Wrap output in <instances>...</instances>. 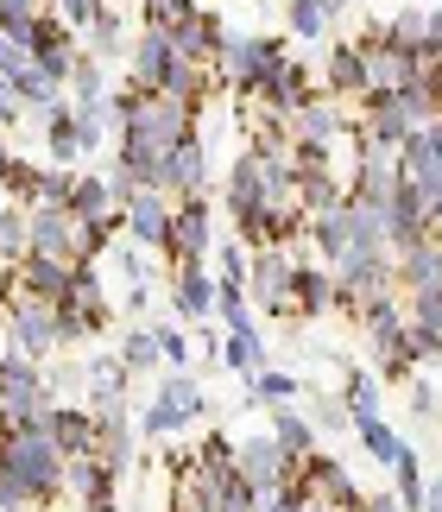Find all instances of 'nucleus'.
Here are the masks:
<instances>
[{"mask_svg":"<svg viewBox=\"0 0 442 512\" xmlns=\"http://www.w3.org/2000/svg\"><path fill=\"white\" fill-rule=\"evenodd\" d=\"M38 177H45V165H26V159H13L0 184H7V196H13L19 209H38Z\"/></svg>","mask_w":442,"mask_h":512,"instance_id":"c9c22d12","label":"nucleus"},{"mask_svg":"<svg viewBox=\"0 0 442 512\" xmlns=\"http://www.w3.org/2000/svg\"><path fill=\"white\" fill-rule=\"evenodd\" d=\"M45 146H51L57 165H76V159H83V127H76V102H70V95L57 108H45Z\"/></svg>","mask_w":442,"mask_h":512,"instance_id":"5701e85b","label":"nucleus"},{"mask_svg":"<svg viewBox=\"0 0 442 512\" xmlns=\"http://www.w3.org/2000/svg\"><path fill=\"white\" fill-rule=\"evenodd\" d=\"M323 437H335V430H354V418H348V405L341 399H316V418H310Z\"/></svg>","mask_w":442,"mask_h":512,"instance_id":"c03bdc74","label":"nucleus"},{"mask_svg":"<svg viewBox=\"0 0 442 512\" xmlns=\"http://www.w3.org/2000/svg\"><path fill=\"white\" fill-rule=\"evenodd\" d=\"M146 304H152V291H146V285H127V310H133V317H139Z\"/></svg>","mask_w":442,"mask_h":512,"instance_id":"603ef678","label":"nucleus"},{"mask_svg":"<svg viewBox=\"0 0 442 512\" xmlns=\"http://www.w3.org/2000/svg\"><path fill=\"white\" fill-rule=\"evenodd\" d=\"M196 418H209L203 386H196L190 373H165L158 392L146 399V411H139V437H177V430L196 424Z\"/></svg>","mask_w":442,"mask_h":512,"instance_id":"7ed1b4c3","label":"nucleus"},{"mask_svg":"<svg viewBox=\"0 0 442 512\" xmlns=\"http://www.w3.org/2000/svg\"><path fill=\"white\" fill-rule=\"evenodd\" d=\"M285 13H291V32H297V38H323V32H329V13L316 7V0H291Z\"/></svg>","mask_w":442,"mask_h":512,"instance_id":"58836bf2","label":"nucleus"},{"mask_svg":"<svg viewBox=\"0 0 442 512\" xmlns=\"http://www.w3.org/2000/svg\"><path fill=\"white\" fill-rule=\"evenodd\" d=\"M354 437H360V449H367L373 462H386V468L405 456V443H398V430H392L386 418H360V424H354Z\"/></svg>","mask_w":442,"mask_h":512,"instance_id":"c756f323","label":"nucleus"},{"mask_svg":"<svg viewBox=\"0 0 442 512\" xmlns=\"http://www.w3.org/2000/svg\"><path fill=\"white\" fill-rule=\"evenodd\" d=\"M70 102L83 108V102H108V70H102V57H76V70H70Z\"/></svg>","mask_w":442,"mask_h":512,"instance_id":"7c9ffc66","label":"nucleus"},{"mask_svg":"<svg viewBox=\"0 0 442 512\" xmlns=\"http://www.w3.org/2000/svg\"><path fill=\"white\" fill-rule=\"evenodd\" d=\"M171 215L177 203L165 190H139L127 203V241H139L146 253H171Z\"/></svg>","mask_w":442,"mask_h":512,"instance_id":"9b49d317","label":"nucleus"},{"mask_svg":"<svg viewBox=\"0 0 442 512\" xmlns=\"http://www.w3.org/2000/svg\"><path fill=\"white\" fill-rule=\"evenodd\" d=\"M272 437H278V449H285L291 462H304V456H316V437H323V430L310 424V411H297V405H272Z\"/></svg>","mask_w":442,"mask_h":512,"instance_id":"aec40b11","label":"nucleus"},{"mask_svg":"<svg viewBox=\"0 0 442 512\" xmlns=\"http://www.w3.org/2000/svg\"><path fill=\"white\" fill-rule=\"evenodd\" d=\"M215 291H221V279L209 266H177V285H171V310L184 323H209L215 317Z\"/></svg>","mask_w":442,"mask_h":512,"instance_id":"a211bd4d","label":"nucleus"},{"mask_svg":"<svg viewBox=\"0 0 442 512\" xmlns=\"http://www.w3.org/2000/svg\"><path fill=\"white\" fill-rule=\"evenodd\" d=\"M297 253L291 247H259L253 253V279L247 291L259 298V310H272V317H291L297 323Z\"/></svg>","mask_w":442,"mask_h":512,"instance_id":"39448f33","label":"nucleus"},{"mask_svg":"<svg viewBox=\"0 0 442 512\" xmlns=\"http://www.w3.org/2000/svg\"><path fill=\"white\" fill-rule=\"evenodd\" d=\"M285 7H291V0H285Z\"/></svg>","mask_w":442,"mask_h":512,"instance_id":"bf43d9fd","label":"nucleus"},{"mask_svg":"<svg viewBox=\"0 0 442 512\" xmlns=\"http://www.w3.org/2000/svg\"><path fill=\"white\" fill-rule=\"evenodd\" d=\"M177 64H184V57H177V45H171V32H158V26H146V32L133 38V83H139V89H165Z\"/></svg>","mask_w":442,"mask_h":512,"instance_id":"4468645a","label":"nucleus"},{"mask_svg":"<svg viewBox=\"0 0 442 512\" xmlns=\"http://www.w3.org/2000/svg\"><path fill=\"white\" fill-rule=\"evenodd\" d=\"M424 512H442V468L430 475V494H424Z\"/></svg>","mask_w":442,"mask_h":512,"instance_id":"864d4df0","label":"nucleus"},{"mask_svg":"<svg viewBox=\"0 0 442 512\" xmlns=\"http://www.w3.org/2000/svg\"><path fill=\"white\" fill-rule=\"evenodd\" d=\"M417 64H424V76H436V70H442V7H436V19H430L424 45H417Z\"/></svg>","mask_w":442,"mask_h":512,"instance_id":"49530a36","label":"nucleus"},{"mask_svg":"<svg viewBox=\"0 0 442 512\" xmlns=\"http://www.w3.org/2000/svg\"><path fill=\"white\" fill-rule=\"evenodd\" d=\"M0 317H7V348L32 354V361L64 348L57 342V304H45V298H0Z\"/></svg>","mask_w":442,"mask_h":512,"instance_id":"423d86ee","label":"nucleus"},{"mask_svg":"<svg viewBox=\"0 0 442 512\" xmlns=\"http://www.w3.org/2000/svg\"><path fill=\"white\" fill-rule=\"evenodd\" d=\"M398 190H405V165H398V152H386V146H360L354 177H348V196H354V203L386 209Z\"/></svg>","mask_w":442,"mask_h":512,"instance_id":"0eeeda50","label":"nucleus"},{"mask_svg":"<svg viewBox=\"0 0 442 512\" xmlns=\"http://www.w3.org/2000/svg\"><path fill=\"white\" fill-rule=\"evenodd\" d=\"M114 266L127 272V285H146V279H152V266H146V247H139V241H127V247H114Z\"/></svg>","mask_w":442,"mask_h":512,"instance_id":"79ce46f5","label":"nucleus"},{"mask_svg":"<svg viewBox=\"0 0 442 512\" xmlns=\"http://www.w3.org/2000/svg\"><path fill=\"white\" fill-rule=\"evenodd\" d=\"M165 196L171 203H190V196H209V146L203 133L171 146V165H165Z\"/></svg>","mask_w":442,"mask_h":512,"instance_id":"f8f14e48","label":"nucleus"},{"mask_svg":"<svg viewBox=\"0 0 442 512\" xmlns=\"http://www.w3.org/2000/svg\"><path fill=\"white\" fill-rule=\"evenodd\" d=\"M221 361H228L240 380H259V373L272 367L266 361V336H228V342H221Z\"/></svg>","mask_w":442,"mask_h":512,"instance_id":"c85d7f7f","label":"nucleus"},{"mask_svg":"<svg viewBox=\"0 0 442 512\" xmlns=\"http://www.w3.org/2000/svg\"><path fill=\"white\" fill-rule=\"evenodd\" d=\"M360 51H367V102H386V95H405V89L424 83V64L405 45H392L386 26H373L360 38Z\"/></svg>","mask_w":442,"mask_h":512,"instance_id":"20e7f679","label":"nucleus"},{"mask_svg":"<svg viewBox=\"0 0 442 512\" xmlns=\"http://www.w3.org/2000/svg\"><path fill=\"white\" fill-rule=\"evenodd\" d=\"M38 386H45V367H38L32 354H19V348L0 354V399H13V392H38Z\"/></svg>","mask_w":442,"mask_h":512,"instance_id":"cd10ccee","label":"nucleus"},{"mask_svg":"<svg viewBox=\"0 0 442 512\" xmlns=\"http://www.w3.org/2000/svg\"><path fill=\"white\" fill-rule=\"evenodd\" d=\"M436 234H442V184H436Z\"/></svg>","mask_w":442,"mask_h":512,"instance_id":"6e6d98bb","label":"nucleus"},{"mask_svg":"<svg viewBox=\"0 0 442 512\" xmlns=\"http://www.w3.org/2000/svg\"><path fill=\"white\" fill-rule=\"evenodd\" d=\"M7 165H13V152H7V140H0V177H7Z\"/></svg>","mask_w":442,"mask_h":512,"instance_id":"5fc2aeb1","label":"nucleus"},{"mask_svg":"<svg viewBox=\"0 0 442 512\" xmlns=\"http://www.w3.org/2000/svg\"><path fill=\"white\" fill-rule=\"evenodd\" d=\"M341 405H348V418H379V373L373 367H348V380H341Z\"/></svg>","mask_w":442,"mask_h":512,"instance_id":"a878e982","label":"nucleus"},{"mask_svg":"<svg viewBox=\"0 0 442 512\" xmlns=\"http://www.w3.org/2000/svg\"><path fill=\"white\" fill-rule=\"evenodd\" d=\"M392 494L405 512H424V494H430V481H424V468H417V449L405 443V456L392 462Z\"/></svg>","mask_w":442,"mask_h":512,"instance_id":"bb28decb","label":"nucleus"},{"mask_svg":"<svg viewBox=\"0 0 442 512\" xmlns=\"http://www.w3.org/2000/svg\"><path fill=\"white\" fill-rule=\"evenodd\" d=\"M209 196H190V203H177V215H171V272L177 266H209Z\"/></svg>","mask_w":442,"mask_h":512,"instance_id":"1a4fd4ad","label":"nucleus"},{"mask_svg":"<svg viewBox=\"0 0 442 512\" xmlns=\"http://www.w3.org/2000/svg\"><path fill=\"white\" fill-rule=\"evenodd\" d=\"M139 7H146V0H139Z\"/></svg>","mask_w":442,"mask_h":512,"instance_id":"13d9d810","label":"nucleus"},{"mask_svg":"<svg viewBox=\"0 0 442 512\" xmlns=\"http://www.w3.org/2000/svg\"><path fill=\"white\" fill-rule=\"evenodd\" d=\"M171 45H177V57H184V64H215L221 45H228V26H221L215 13L196 7L184 26H171Z\"/></svg>","mask_w":442,"mask_h":512,"instance_id":"f3484780","label":"nucleus"},{"mask_svg":"<svg viewBox=\"0 0 442 512\" xmlns=\"http://www.w3.org/2000/svg\"><path fill=\"white\" fill-rule=\"evenodd\" d=\"M26 234H32L38 260H76V234H83V222H76L70 209H57V203H38V209H26Z\"/></svg>","mask_w":442,"mask_h":512,"instance_id":"9d476101","label":"nucleus"},{"mask_svg":"<svg viewBox=\"0 0 442 512\" xmlns=\"http://www.w3.org/2000/svg\"><path fill=\"white\" fill-rule=\"evenodd\" d=\"M158 354H165L171 367H190V342H184V329H177V323H158Z\"/></svg>","mask_w":442,"mask_h":512,"instance_id":"a18cd8bd","label":"nucleus"},{"mask_svg":"<svg viewBox=\"0 0 442 512\" xmlns=\"http://www.w3.org/2000/svg\"><path fill=\"white\" fill-rule=\"evenodd\" d=\"M108 108H114L120 133H139V140H158V146H177V140L196 133V108L190 102H177L165 89H139L133 76H127V89L108 95Z\"/></svg>","mask_w":442,"mask_h":512,"instance_id":"f257e3e1","label":"nucleus"},{"mask_svg":"<svg viewBox=\"0 0 442 512\" xmlns=\"http://www.w3.org/2000/svg\"><path fill=\"white\" fill-rule=\"evenodd\" d=\"M398 291H442V234H424L398 253Z\"/></svg>","mask_w":442,"mask_h":512,"instance_id":"6ab92c4d","label":"nucleus"},{"mask_svg":"<svg viewBox=\"0 0 442 512\" xmlns=\"http://www.w3.org/2000/svg\"><path fill=\"white\" fill-rule=\"evenodd\" d=\"M45 0H0V19H38Z\"/></svg>","mask_w":442,"mask_h":512,"instance_id":"8fccbe9b","label":"nucleus"},{"mask_svg":"<svg viewBox=\"0 0 442 512\" xmlns=\"http://www.w3.org/2000/svg\"><path fill=\"white\" fill-rule=\"evenodd\" d=\"M7 203H13V196H7V184H0V209H7Z\"/></svg>","mask_w":442,"mask_h":512,"instance_id":"4d7b16f0","label":"nucleus"},{"mask_svg":"<svg viewBox=\"0 0 442 512\" xmlns=\"http://www.w3.org/2000/svg\"><path fill=\"white\" fill-rule=\"evenodd\" d=\"M0 76H7V83H26V76H32V51L13 45V38H0Z\"/></svg>","mask_w":442,"mask_h":512,"instance_id":"a19ab883","label":"nucleus"},{"mask_svg":"<svg viewBox=\"0 0 442 512\" xmlns=\"http://www.w3.org/2000/svg\"><path fill=\"white\" fill-rule=\"evenodd\" d=\"M430 19H436V7H398V13L386 19V38L417 57V45H424V32H430Z\"/></svg>","mask_w":442,"mask_h":512,"instance_id":"473e14b6","label":"nucleus"},{"mask_svg":"<svg viewBox=\"0 0 442 512\" xmlns=\"http://www.w3.org/2000/svg\"><path fill=\"white\" fill-rule=\"evenodd\" d=\"M341 310V285L329 266H297V317H329Z\"/></svg>","mask_w":442,"mask_h":512,"instance_id":"412c9836","label":"nucleus"},{"mask_svg":"<svg viewBox=\"0 0 442 512\" xmlns=\"http://www.w3.org/2000/svg\"><path fill=\"white\" fill-rule=\"evenodd\" d=\"M367 512H405V506H398V494H367Z\"/></svg>","mask_w":442,"mask_h":512,"instance_id":"3c124183","label":"nucleus"},{"mask_svg":"<svg viewBox=\"0 0 442 512\" xmlns=\"http://www.w3.org/2000/svg\"><path fill=\"white\" fill-rule=\"evenodd\" d=\"M114 165L133 177V190H165L171 146H158V140H139V133H120V146H114Z\"/></svg>","mask_w":442,"mask_h":512,"instance_id":"ddd939ff","label":"nucleus"},{"mask_svg":"<svg viewBox=\"0 0 442 512\" xmlns=\"http://www.w3.org/2000/svg\"><path fill=\"white\" fill-rule=\"evenodd\" d=\"M120 45H127V26H120L114 7H102V13H95V26H89V57H114Z\"/></svg>","mask_w":442,"mask_h":512,"instance_id":"e433bc0d","label":"nucleus"},{"mask_svg":"<svg viewBox=\"0 0 442 512\" xmlns=\"http://www.w3.org/2000/svg\"><path fill=\"white\" fill-rule=\"evenodd\" d=\"M190 13H196V0H146V26H158V32L184 26Z\"/></svg>","mask_w":442,"mask_h":512,"instance_id":"ea45409f","label":"nucleus"},{"mask_svg":"<svg viewBox=\"0 0 442 512\" xmlns=\"http://www.w3.org/2000/svg\"><path fill=\"white\" fill-rule=\"evenodd\" d=\"M323 95L329 102H367V51L354 45H335L329 64H323Z\"/></svg>","mask_w":442,"mask_h":512,"instance_id":"dca6fc26","label":"nucleus"},{"mask_svg":"<svg viewBox=\"0 0 442 512\" xmlns=\"http://www.w3.org/2000/svg\"><path fill=\"white\" fill-rule=\"evenodd\" d=\"M234 475L247 487H285V481H297V462L278 449V437H240L234 443Z\"/></svg>","mask_w":442,"mask_h":512,"instance_id":"6e6552de","label":"nucleus"},{"mask_svg":"<svg viewBox=\"0 0 442 512\" xmlns=\"http://www.w3.org/2000/svg\"><path fill=\"white\" fill-rule=\"evenodd\" d=\"M102 7H108V0H57V19H64V26H76V32H89Z\"/></svg>","mask_w":442,"mask_h":512,"instance_id":"37998d69","label":"nucleus"},{"mask_svg":"<svg viewBox=\"0 0 442 512\" xmlns=\"http://www.w3.org/2000/svg\"><path fill=\"white\" fill-rule=\"evenodd\" d=\"M120 361L133 373H158V361H165V354H158V329H133V336L120 342Z\"/></svg>","mask_w":442,"mask_h":512,"instance_id":"f704fd0d","label":"nucleus"},{"mask_svg":"<svg viewBox=\"0 0 442 512\" xmlns=\"http://www.w3.org/2000/svg\"><path fill=\"white\" fill-rule=\"evenodd\" d=\"M221 285H247L253 279V253L240 247V241H221V272H215Z\"/></svg>","mask_w":442,"mask_h":512,"instance_id":"4c0bfd02","label":"nucleus"},{"mask_svg":"<svg viewBox=\"0 0 442 512\" xmlns=\"http://www.w3.org/2000/svg\"><path fill=\"white\" fill-rule=\"evenodd\" d=\"M127 380H133V367L120 361V354H95V361H83V386H89V399H95V405L127 399Z\"/></svg>","mask_w":442,"mask_h":512,"instance_id":"b1692460","label":"nucleus"},{"mask_svg":"<svg viewBox=\"0 0 442 512\" xmlns=\"http://www.w3.org/2000/svg\"><path fill=\"white\" fill-rule=\"evenodd\" d=\"M398 165H405L411 184H430V190H436V184H442V140H436L430 127H417L411 140L398 146Z\"/></svg>","mask_w":442,"mask_h":512,"instance_id":"4be33fe9","label":"nucleus"},{"mask_svg":"<svg viewBox=\"0 0 442 512\" xmlns=\"http://www.w3.org/2000/svg\"><path fill=\"white\" fill-rule=\"evenodd\" d=\"M32 253V234H26V209L7 203L0 209V266H19Z\"/></svg>","mask_w":442,"mask_h":512,"instance_id":"2f4dec72","label":"nucleus"},{"mask_svg":"<svg viewBox=\"0 0 442 512\" xmlns=\"http://www.w3.org/2000/svg\"><path fill=\"white\" fill-rule=\"evenodd\" d=\"M228 215L240 222V215H266L259 209V152H240V159L228 165Z\"/></svg>","mask_w":442,"mask_h":512,"instance_id":"393cba45","label":"nucleus"},{"mask_svg":"<svg viewBox=\"0 0 442 512\" xmlns=\"http://www.w3.org/2000/svg\"><path fill=\"white\" fill-rule=\"evenodd\" d=\"M19 114H26V102H19V89L7 83V76H0V127H13Z\"/></svg>","mask_w":442,"mask_h":512,"instance_id":"de8ad7c7","label":"nucleus"},{"mask_svg":"<svg viewBox=\"0 0 442 512\" xmlns=\"http://www.w3.org/2000/svg\"><path fill=\"white\" fill-rule=\"evenodd\" d=\"M0 462L13 468L19 481L38 494V512L51 500H64V475H70V456L51 443L45 424H26V430H0Z\"/></svg>","mask_w":442,"mask_h":512,"instance_id":"f03ea898","label":"nucleus"},{"mask_svg":"<svg viewBox=\"0 0 442 512\" xmlns=\"http://www.w3.org/2000/svg\"><path fill=\"white\" fill-rule=\"evenodd\" d=\"M405 399H411V411H417V418H430V411H436V392H430L424 380H405Z\"/></svg>","mask_w":442,"mask_h":512,"instance_id":"09e8293b","label":"nucleus"},{"mask_svg":"<svg viewBox=\"0 0 442 512\" xmlns=\"http://www.w3.org/2000/svg\"><path fill=\"white\" fill-rule=\"evenodd\" d=\"M240 399H247V405H291L297 399V380H291V373H278V367H266L259 380L240 386Z\"/></svg>","mask_w":442,"mask_h":512,"instance_id":"72a5a7b5","label":"nucleus"},{"mask_svg":"<svg viewBox=\"0 0 442 512\" xmlns=\"http://www.w3.org/2000/svg\"><path fill=\"white\" fill-rule=\"evenodd\" d=\"M45 430H51V443L64 449V456H95V443H102V424H95V411L83 405H51L45 411Z\"/></svg>","mask_w":442,"mask_h":512,"instance_id":"2eb2a0df","label":"nucleus"}]
</instances>
